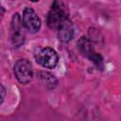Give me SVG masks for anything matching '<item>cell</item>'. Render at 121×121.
<instances>
[{"instance_id":"6da1fadb","label":"cell","mask_w":121,"mask_h":121,"mask_svg":"<svg viewBox=\"0 0 121 121\" xmlns=\"http://www.w3.org/2000/svg\"><path fill=\"white\" fill-rule=\"evenodd\" d=\"M66 19H68V15L64 4L60 1H54L47 14V26L51 29H58Z\"/></svg>"},{"instance_id":"7a4b0ae2","label":"cell","mask_w":121,"mask_h":121,"mask_svg":"<svg viewBox=\"0 0 121 121\" xmlns=\"http://www.w3.org/2000/svg\"><path fill=\"white\" fill-rule=\"evenodd\" d=\"M78 48L83 56H85L90 60H92L97 67L103 66V58L99 53H97L95 50L93 43L89 38L85 36L80 37L79 40L78 41Z\"/></svg>"},{"instance_id":"3957f363","label":"cell","mask_w":121,"mask_h":121,"mask_svg":"<svg viewBox=\"0 0 121 121\" xmlns=\"http://www.w3.org/2000/svg\"><path fill=\"white\" fill-rule=\"evenodd\" d=\"M35 60L37 63L44 68H55L59 61V56L57 52L51 47L40 48L35 53Z\"/></svg>"},{"instance_id":"277c9868","label":"cell","mask_w":121,"mask_h":121,"mask_svg":"<svg viewBox=\"0 0 121 121\" xmlns=\"http://www.w3.org/2000/svg\"><path fill=\"white\" fill-rule=\"evenodd\" d=\"M14 75L21 84H27L33 78L31 62L26 59H20L14 64Z\"/></svg>"},{"instance_id":"5b68a950","label":"cell","mask_w":121,"mask_h":121,"mask_svg":"<svg viewBox=\"0 0 121 121\" xmlns=\"http://www.w3.org/2000/svg\"><path fill=\"white\" fill-rule=\"evenodd\" d=\"M19 13H14L10 22V41L13 46L19 47L25 43V32Z\"/></svg>"},{"instance_id":"8992f818","label":"cell","mask_w":121,"mask_h":121,"mask_svg":"<svg viewBox=\"0 0 121 121\" xmlns=\"http://www.w3.org/2000/svg\"><path fill=\"white\" fill-rule=\"evenodd\" d=\"M23 26L30 33H37L41 28V19L36 11L31 8H26L23 10L22 16Z\"/></svg>"},{"instance_id":"52a82bcc","label":"cell","mask_w":121,"mask_h":121,"mask_svg":"<svg viewBox=\"0 0 121 121\" xmlns=\"http://www.w3.org/2000/svg\"><path fill=\"white\" fill-rule=\"evenodd\" d=\"M75 36V27L72 22L66 19L58 28V38L60 42L68 43L70 42Z\"/></svg>"},{"instance_id":"ba28073f","label":"cell","mask_w":121,"mask_h":121,"mask_svg":"<svg viewBox=\"0 0 121 121\" xmlns=\"http://www.w3.org/2000/svg\"><path fill=\"white\" fill-rule=\"evenodd\" d=\"M40 78L42 80V82L48 88H54L57 80L55 78V77L47 72H40Z\"/></svg>"},{"instance_id":"9c48e42d","label":"cell","mask_w":121,"mask_h":121,"mask_svg":"<svg viewBox=\"0 0 121 121\" xmlns=\"http://www.w3.org/2000/svg\"><path fill=\"white\" fill-rule=\"evenodd\" d=\"M5 96H6V89L5 87L0 83V105L3 103L4 99H5Z\"/></svg>"},{"instance_id":"30bf717a","label":"cell","mask_w":121,"mask_h":121,"mask_svg":"<svg viewBox=\"0 0 121 121\" xmlns=\"http://www.w3.org/2000/svg\"><path fill=\"white\" fill-rule=\"evenodd\" d=\"M4 11H5V10H4V8H3V7L0 5V18L3 16V14H4Z\"/></svg>"}]
</instances>
